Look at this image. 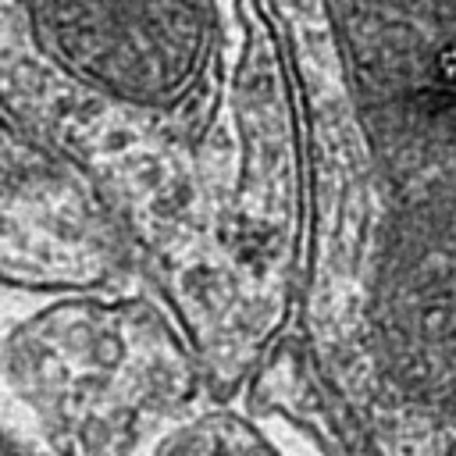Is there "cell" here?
I'll return each instance as SVG.
<instances>
[{"label":"cell","instance_id":"6da1fadb","mask_svg":"<svg viewBox=\"0 0 456 456\" xmlns=\"http://www.w3.org/2000/svg\"><path fill=\"white\" fill-rule=\"evenodd\" d=\"M32 36L71 75L135 100L167 96L192 68L196 32L185 11L157 7H36Z\"/></svg>","mask_w":456,"mask_h":456},{"label":"cell","instance_id":"7a4b0ae2","mask_svg":"<svg viewBox=\"0 0 456 456\" xmlns=\"http://www.w3.org/2000/svg\"><path fill=\"white\" fill-rule=\"evenodd\" d=\"M0 456H32V452H28L7 428H0Z\"/></svg>","mask_w":456,"mask_h":456}]
</instances>
